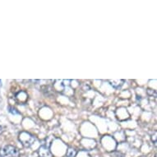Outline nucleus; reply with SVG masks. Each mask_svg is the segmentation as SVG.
<instances>
[{
	"label": "nucleus",
	"instance_id": "423d86ee",
	"mask_svg": "<svg viewBox=\"0 0 157 157\" xmlns=\"http://www.w3.org/2000/svg\"><path fill=\"white\" fill-rule=\"evenodd\" d=\"M9 112L12 113H14V114H18L19 113V112L18 111H17V109L14 108H12V107H9Z\"/></svg>",
	"mask_w": 157,
	"mask_h": 157
},
{
	"label": "nucleus",
	"instance_id": "7ed1b4c3",
	"mask_svg": "<svg viewBox=\"0 0 157 157\" xmlns=\"http://www.w3.org/2000/svg\"><path fill=\"white\" fill-rule=\"evenodd\" d=\"M39 155L40 157H53L50 151L45 146H41L39 149Z\"/></svg>",
	"mask_w": 157,
	"mask_h": 157
},
{
	"label": "nucleus",
	"instance_id": "f257e3e1",
	"mask_svg": "<svg viewBox=\"0 0 157 157\" xmlns=\"http://www.w3.org/2000/svg\"><path fill=\"white\" fill-rule=\"evenodd\" d=\"M1 157H19V150L12 145H6L0 149Z\"/></svg>",
	"mask_w": 157,
	"mask_h": 157
},
{
	"label": "nucleus",
	"instance_id": "20e7f679",
	"mask_svg": "<svg viewBox=\"0 0 157 157\" xmlns=\"http://www.w3.org/2000/svg\"><path fill=\"white\" fill-rule=\"evenodd\" d=\"M112 84V86H113L114 88H120L124 84V80H113V81H109Z\"/></svg>",
	"mask_w": 157,
	"mask_h": 157
},
{
	"label": "nucleus",
	"instance_id": "39448f33",
	"mask_svg": "<svg viewBox=\"0 0 157 157\" xmlns=\"http://www.w3.org/2000/svg\"><path fill=\"white\" fill-rule=\"evenodd\" d=\"M77 155V151L73 148H68L67 151V157H75Z\"/></svg>",
	"mask_w": 157,
	"mask_h": 157
},
{
	"label": "nucleus",
	"instance_id": "f03ea898",
	"mask_svg": "<svg viewBox=\"0 0 157 157\" xmlns=\"http://www.w3.org/2000/svg\"><path fill=\"white\" fill-rule=\"evenodd\" d=\"M19 140L22 143L24 147H30L33 145V143L36 141V137L27 132H21L19 134Z\"/></svg>",
	"mask_w": 157,
	"mask_h": 157
}]
</instances>
